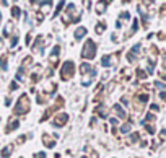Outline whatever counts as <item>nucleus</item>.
<instances>
[{"instance_id":"obj_10","label":"nucleus","mask_w":166,"mask_h":158,"mask_svg":"<svg viewBox=\"0 0 166 158\" xmlns=\"http://www.w3.org/2000/svg\"><path fill=\"white\" fill-rule=\"evenodd\" d=\"M13 15H15V16H18V15H20V10H18L16 7H13Z\"/></svg>"},{"instance_id":"obj_11","label":"nucleus","mask_w":166,"mask_h":158,"mask_svg":"<svg viewBox=\"0 0 166 158\" xmlns=\"http://www.w3.org/2000/svg\"><path fill=\"white\" fill-rule=\"evenodd\" d=\"M83 158H85V157H83Z\"/></svg>"},{"instance_id":"obj_6","label":"nucleus","mask_w":166,"mask_h":158,"mask_svg":"<svg viewBox=\"0 0 166 158\" xmlns=\"http://www.w3.org/2000/svg\"><path fill=\"white\" fill-rule=\"evenodd\" d=\"M11 145H8V147H5L3 148V152H2V157H8V155H10V150H11Z\"/></svg>"},{"instance_id":"obj_9","label":"nucleus","mask_w":166,"mask_h":158,"mask_svg":"<svg viewBox=\"0 0 166 158\" xmlns=\"http://www.w3.org/2000/svg\"><path fill=\"white\" fill-rule=\"evenodd\" d=\"M104 28H106L104 25H98V28H96V31H98V33H101V31H104Z\"/></svg>"},{"instance_id":"obj_2","label":"nucleus","mask_w":166,"mask_h":158,"mask_svg":"<svg viewBox=\"0 0 166 158\" xmlns=\"http://www.w3.org/2000/svg\"><path fill=\"white\" fill-rule=\"evenodd\" d=\"M28 109H30V101H28V96L23 95V96L20 98V104L15 108V112L16 114H23V112L28 111Z\"/></svg>"},{"instance_id":"obj_4","label":"nucleus","mask_w":166,"mask_h":158,"mask_svg":"<svg viewBox=\"0 0 166 158\" xmlns=\"http://www.w3.org/2000/svg\"><path fill=\"white\" fill-rule=\"evenodd\" d=\"M65 122H67V114H60V116L54 121V126L55 127H60L62 124H65Z\"/></svg>"},{"instance_id":"obj_1","label":"nucleus","mask_w":166,"mask_h":158,"mask_svg":"<svg viewBox=\"0 0 166 158\" xmlns=\"http://www.w3.org/2000/svg\"><path fill=\"white\" fill-rule=\"evenodd\" d=\"M95 52H96L95 42H93V41H86L85 47H83V52H81L83 59H93V57H95Z\"/></svg>"},{"instance_id":"obj_3","label":"nucleus","mask_w":166,"mask_h":158,"mask_svg":"<svg viewBox=\"0 0 166 158\" xmlns=\"http://www.w3.org/2000/svg\"><path fill=\"white\" fill-rule=\"evenodd\" d=\"M72 73H73V64H72V62H65L64 67H62V78H64V80H69L72 77Z\"/></svg>"},{"instance_id":"obj_7","label":"nucleus","mask_w":166,"mask_h":158,"mask_svg":"<svg viewBox=\"0 0 166 158\" xmlns=\"http://www.w3.org/2000/svg\"><path fill=\"white\" fill-rule=\"evenodd\" d=\"M16 127H18V122H16V121H13V122H11V121H10V127L7 129V130L10 132V130H15Z\"/></svg>"},{"instance_id":"obj_5","label":"nucleus","mask_w":166,"mask_h":158,"mask_svg":"<svg viewBox=\"0 0 166 158\" xmlns=\"http://www.w3.org/2000/svg\"><path fill=\"white\" fill-rule=\"evenodd\" d=\"M85 33H86L85 28H78V30L75 31V38H77V39H81V38L85 36Z\"/></svg>"},{"instance_id":"obj_8","label":"nucleus","mask_w":166,"mask_h":158,"mask_svg":"<svg viewBox=\"0 0 166 158\" xmlns=\"http://www.w3.org/2000/svg\"><path fill=\"white\" fill-rule=\"evenodd\" d=\"M114 109H116V111H117V114H119V116H121V117H124V116H126V112H124V111H122V109H121V106H116V108H114Z\"/></svg>"}]
</instances>
